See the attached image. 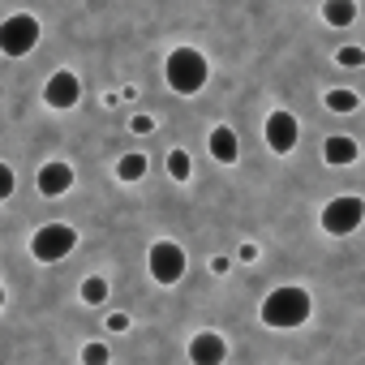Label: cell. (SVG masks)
Here are the masks:
<instances>
[{"mask_svg": "<svg viewBox=\"0 0 365 365\" xmlns=\"http://www.w3.org/2000/svg\"><path fill=\"white\" fill-rule=\"evenodd\" d=\"M73 245H78V232H73L69 224H43V228L31 237L35 262H61V258L73 254Z\"/></svg>", "mask_w": 365, "mask_h": 365, "instance_id": "5", "label": "cell"}, {"mask_svg": "<svg viewBox=\"0 0 365 365\" xmlns=\"http://www.w3.org/2000/svg\"><path fill=\"white\" fill-rule=\"evenodd\" d=\"M356 155H361V146H356V138H348V133H331V138L322 142V159H327L331 168H348V163H356Z\"/></svg>", "mask_w": 365, "mask_h": 365, "instance_id": "12", "label": "cell"}, {"mask_svg": "<svg viewBox=\"0 0 365 365\" xmlns=\"http://www.w3.org/2000/svg\"><path fill=\"white\" fill-rule=\"evenodd\" d=\"M35 185H39L43 198H61V194L73 190V168H69L65 159H48V163L35 172Z\"/></svg>", "mask_w": 365, "mask_h": 365, "instance_id": "9", "label": "cell"}, {"mask_svg": "<svg viewBox=\"0 0 365 365\" xmlns=\"http://www.w3.org/2000/svg\"><path fill=\"white\" fill-rule=\"evenodd\" d=\"M309 314H314V301H309V292L297 288V284H284V288H275V292L262 297V322L275 327V331L305 327Z\"/></svg>", "mask_w": 365, "mask_h": 365, "instance_id": "1", "label": "cell"}, {"mask_svg": "<svg viewBox=\"0 0 365 365\" xmlns=\"http://www.w3.org/2000/svg\"><path fill=\"white\" fill-rule=\"evenodd\" d=\"M207 150H211L215 163H237V159H241V138H237L228 125H215V129L207 133Z\"/></svg>", "mask_w": 365, "mask_h": 365, "instance_id": "11", "label": "cell"}, {"mask_svg": "<svg viewBox=\"0 0 365 365\" xmlns=\"http://www.w3.org/2000/svg\"><path fill=\"white\" fill-rule=\"evenodd\" d=\"M14 194V168H0V198Z\"/></svg>", "mask_w": 365, "mask_h": 365, "instance_id": "20", "label": "cell"}, {"mask_svg": "<svg viewBox=\"0 0 365 365\" xmlns=\"http://www.w3.org/2000/svg\"><path fill=\"white\" fill-rule=\"evenodd\" d=\"M78 99H82V82H78V73H73V69H56V73L48 78V86H43V103L56 108V112H65V108H73Z\"/></svg>", "mask_w": 365, "mask_h": 365, "instance_id": "8", "label": "cell"}, {"mask_svg": "<svg viewBox=\"0 0 365 365\" xmlns=\"http://www.w3.org/2000/svg\"><path fill=\"white\" fill-rule=\"evenodd\" d=\"M228 267H232V262H228V258H211V271H215V275H224V271H228Z\"/></svg>", "mask_w": 365, "mask_h": 365, "instance_id": "23", "label": "cell"}, {"mask_svg": "<svg viewBox=\"0 0 365 365\" xmlns=\"http://www.w3.org/2000/svg\"><path fill=\"white\" fill-rule=\"evenodd\" d=\"M335 65H339V69H361V65H365V48H352V43L339 48V52H335Z\"/></svg>", "mask_w": 365, "mask_h": 365, "instance_id": "18", "label": "cell"}, {"mask_svg": "<svg viewBox=\"0 0 365 365\" xmlns=\"http://www.w3.org/2000/svg\"><path fill=\"white\" fill-rule=\"evenodd\" d=\"M116 176L125 180V185L142 180V176H146V155H138V150H133V155H120V159H116Z\"/></svg>", "mask_w": 365, "mask_h": 365, "instance_id": "14", "label": "cell"}, {"mask_svg": "<svg viewBox=\"0 0 365 365\" xmlns=\"http://www.w3.org/2000/svg\"><path fill=\"white\" fill-rule=\"evenodd\" d=\"M190 361L194 365H224L228 361V339L220 331H198L190 339Z\"/></svg>", "mask_w": 365, "mask_h": 365, "instance_id": "10", "label": "cell"}, {"mask_svg": "<svg viewBox=\"0 0 365 365\" xmlns=\"http://www.w3.org/2000/svg\"><path fill=\"white\" fill-rule=\"evenodd\" d=\"M129 129H133V133H150V129H155V116H133Z\"/></svg>", "mask_w": 365, "mask_h": 365, "instance_id": "21", "label": "cell"}, {"mask_svg": "<svg viewBox=\"0 0 365 365\" xmlns=\"http://www.w3.org/2000/svg\"><path fill=\"white\" fill-rule=\"evenodd\" d=\"M322 22L335 31H348L356 22V0H322Z\"/></svg>", "mask_w": 365, "mask_h": 365, "instance_id": "13", "label": "cell"}, {"mask_svg": "<svg viewBox=\"0 0 365 365\" xmlns=\"http://www.w3.org/2000/svg\"><path fill=\"white\" fill-rule=\"evenodd\" d=\"M190 150H168V172H172V180H190Z\"/></svg>", "mask_w": 365, "mask_h": 365, "instance_id": "17", "label": "cell"}, {"mask_svg": "<svg viewBox=\"0 0 365 365\" xmlns=\"http://www.w3.org/2000/svg\"><path fill=\"white\" fill-rule=\"evenodd\" d=\"M112 348L108 344H82V365H108Z\"/></svg>", "mask_w": 365, "mask_h": 365, "instance_id": "19", "label": "cell"}, {"mask_svg": "<svg viewBox=\"0 0 365 365\" xmlns=\"http://www.w3.org/2000/svg\"><path fill=\"white\" fill-rule=\"evenodd\" d=\"M185 267H190V258H185V250H180L176 241H155L150 254H146V271H150V279L163 284V288L185 279Z\"/></svg>", "mask_w": 365, "mask_h": 365, "instance_id": "4", "label": "cell"}, {"mask_svg": "<svg viewBox=\"0 0 365 365\" xmlns=\"http://www.w3.org/2000/svg\"><path fill=\"white\" fill-rule=\"evenodd\" d=\"M108 331H129V314H108Z\"/></svg>", "mask_w": 365, "mask_h": 365, "instance_id": "22", "label": "cell"}, {"mask_svg": "<svg viewBox=\"0 0 365 365\" xmlns=\"http://www.w3.org/2000/svg\"><path fill=\"white\" fill-rule=\"evenodd\" d=\"M327 108L331 112H356L361 99H356V91H327Z\"/></svg>", "mask_w": 365, "mask_h": 365, "instance_id": "16", "label": "cell"}, {"mask_svg": "<svg viewBox=\"0 0 365 365\" xmlns=\"http://www.w3.org/2000/svg\"><path fill=\"white\" fill-rule=\"evenodd\" d=\"M163 78L176 95H198L211 78V65L198 48H172L168 61H163Z\"/></svg>", "mask_w": 365, "mask_h": 365, "instance_id": "2", "label": "cell"}, {"mask_svg": "<svg viewBox=\"0 0 365 365\" xmlns=\"http://www.w3.org/2000/svg\"><path fill=\"white\" fill-rule=\"evenodd\" d=\"M318 224H322L327 237H348V232H356L365 224V202L356 194H339V198H331L322 207V220Z\"/></svg>", "mask_w": 365, "mask_h": 365, "instance_id": "3", "label": "cell"}, {"mask_svg": "<svg viewBox=\"0 0 365 365\" xmlns=\"http://www.w3.org/2000/svg\"><path fill=\"white\" fill-rule=\"evenodd\" d=\"M78 297H82V305H103L108 301V279L103 275H86L82 288H78Z\"/></svg>", "mask_w": 365, "mask_h": 365, "instance_id": "15", "label": "cell"}, {"mask_svg": "<svg viewBox=\"0 0 365 365\" xmlns=\"http://www.w3.org/2000/svg\"><path fill=\"white\" fill-rule=\"evenodd\" d=\"M39 35L43 31H39V22L31 14H14V18L0 22V52L5 56H26V52H35Z\"/></svg>", "mask_w": 365, "mask_h": 365, "instance_id": "6", "label": "cell"}, {"mask_svg": "<svg viewBox=\"0 0 365 365\" xmlns=\"http://www.w3.org/2000/svg\"><path fill=\"white\" fill-rule=\"evenodd\" d=\"M262 138H267V146L275 150V155H288V150H297V138H301V125H297V116L292 112H271L267 116V125H262Z\"/></svg>", "mask_w": 365, "mask_h": 365, "instance_id": "7", "label": "cell"}]
</instances>
